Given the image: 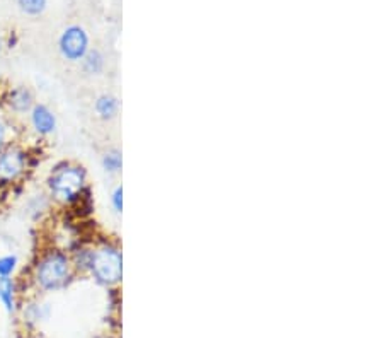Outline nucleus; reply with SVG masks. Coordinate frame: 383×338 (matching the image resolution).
Here are the masks:
<instances>
[{"label":"nucleus","mask_w":383,"mask_h":338,"mask_svg":"<svg viewBox=\"0 0 383 338\" xmlns=\"http://www.w3.org/2000/svg\"><path fill=\"white\" fill-rule=\"evenodd\" d=\"M30 277L33 291L41 294L60 292L75 280L77 273L72 267L70 255L58 244L39 249L30 267Z\"/></svg>","instance_id":"f257e3e1"},{"label":"nucleus","mask_w":383,"mask_h":338,"mask_svg":"<svg viewBox=\"0 0 383 338\" xmlns=\"http://www.w3.org/2000/svg\"><path fill=\"white\" fill-rule=\"evenodd\" d=\"M100 168L108 175H119L121 169H123V154H121L119 149L111 147L104 151L100 156Z\"/></svg>","instance_id":"9b49d317"},{"label":"nucleus","mask_w":383,"mask_h":338,"mask_svg":"<svg viewBox=\"0 0 383 338\" xmlns=\"http://www.w3.org/2000/svg\"><path fill=\"white\" fill-rule=\"evenodd\" d=\"M19 268V256L11 253V255L0 256V277H14V273Z\"/></svg>","instance_id":"4468645a"},{"label":"nucleus","mask_w":383,"mask_h":338,"mask_svg":"<svg viewBox=\"0 0 383 338\" xmlns=\"http://www.w3.org/2000/svg\"><path fill=\"white\" fill-rule=\"evenodd\" d=\"M89 184V173L86 166L75 161H58L53 164L46 178V192L51 202L62 207L72 208L86 193Z\"/></svg>","instance_id":"f03ea898"},{"label":"nucleus","mask_w":383,"mask_h":338,"mask_svg":"<svg viewBox=\"0 0 383 338\" xmlns=\"http://www.w3.org/2000/svg\"><path fill=\"white\" fill-rule=\"evenodd\" d=\"M89 275L104 289L118 287L123 282V249L111 237L92 239V258Z\"/></svg>","instance_id":"7ed1b4c3"},{"label":"nucleus","mask_w":383,"mask_h":338,"mask_svg":"<svg viewBox=\"0 0 383 338\" xmlns=\"http://www.w3.org/2000/svg\"><path fill=\"white\" fill-rule=\"evenodd\" d=\"M27 122H30L31 132L38 139H50L51 135H55L56 128H58V120H56L55 111L44 103L34 104L33 110L27 115Z\"/></svg>","instance_id":"0eeeda50"},{"label":"nucleus","mask_w":383,"mask_h":338,"mask_svg":"<svg viewBox=\"0 0 383 338\" xmlns=\"http://www.w3.org/2000/svg\"><path fill=\"white\" fill-rule=\"evenodd\" d=\"M4 50H6V43H4V35L0 33V56H2Z\"/></svg>","instance_id":"a211bd4d"},{"label":"nucleus","mask_w":383,"mask_h":338,"mask_svg":"<svg viewBox=\"0 0 383 338\" xmlns=\"http://www.w3.org/2000/svg\"><path fill=\"white\" fill-rule=\"evenodd\" d=\"M60 56L68 63H80L92 48L91 35L82 24H68L58 36Z\"/></svg>","instance_id":"39448f33"},{"label":"nucleus","mask_w":383,"mask_h":338,"mask_svg":"<svg viewBox=\"0 0 383 338\" xmlns=\"http://www.w3.org/2000/svg\"><path fill=\"white\" fill-rule=\"evenodd\" d=\"M80 68L86 75H100L106 70V55L103 50L92 46L80 62Z\"/></svg>","instance_id":"9d476101"},{"label":"nucleus","mask_w":383,"mask_h":338,"mask_svg":"<svg viewBox=\"0 0 383 338\" xmlns=\"http://www.w3.org/2000/svg\"><path fill=\"white\" fill-rule=\"evenodd\" d=\"M15 4L27 18H39L48 9V0H15Z\"/></svg>","instance_id":"ddd939ff"},{"label":"nucleus","mask_w":383,"mask_h":338,"mask_svg":"<svg viewBox=\"0 0 383 338\" xmlns=\"http://www.w3.org/2000/svg\"><path fill=\"white\" fill-rule=\"evenodd\" d=\"M4 43H6V48L7 50H12V48H15L19 45V36L14 33V31H11V35L7 36H4Z\"/></svg>","instance_id":"f3484780"},{"label":"nucleus","mask_w":383,"mask_h":338,"mask_svg":"<svg viewBox=\"0 0 383 338\" xmlns=\"http://www.w3.org/2000/svg\"><path fill=\"white\" fill-rule=\"evenodd\" d=\"M94 111L98 118L103 120V122H112L119 113V99L115 94L104 92V94L96 98Z\"/></svg>","instance_id":"1a4fd4ad"},{"label":"nucleus","mask_w":383,"mask_h":338,"mask_svg":"<svg viewBox=\"0 0 383 338\" xmlns=\"http://www.w3.org/2000/svg\"><path fill=\"white\" fill-rule=\"evenodd\" d=\"M94 338H112L111 335H98V337H94Z\"/></svg>","instance_id":"6ab92c4d"},{"label":"nucleus","mask_w":383,"mask_h":338,"mask_svg":"<svg viewBox=\"0 0 383 338\" xmlns=\"http://www.w3.org/2000/svg\"><path fill=\"white\" fill-rule=\"evenodd\" d=\"M30 149L21 142L11 140L0 151V192L9 190L12 184L26 181L30 175Z\"/></svg>","instance_id":"20e7f679"},{"label":"nucleus","mask_w":383,"mask_h":338,"mask_svg":"<svg viewBox=\"0 0 383 338\" xmlns=\"http://www.w3.org/2000/svg\"><path fill=\"white\" fill-rule=\"evenodd\" d=\"M0 303H2L6 311L12 315L18 311L19 306V291L18 282L12 277H0Z\"/></svg>","instance_id":"6e6552de"},{"label":"nucleus","mask_w":383,"mask_h":338,"mask_svg":"<svg viewBox=\"0 0 383 338\" xmlns=\"http://www.w3.org/2000/svg\"><path fill=\"white\" fill-rule=\"evenodd\" d=\"M111 207L115 214H123V187L121 184L115 187V190L111 192Z\"/></svg>","instance_id":"dca6fc26"},{"label":"nucleus","mask_w":383,"mask_h":338,"mask_svg":"<svg viewBox=\"0 0 383 338\" xmlns=\"http://www.w3.org/2000/svg\"><path fill=\"white\" fill-rule=\"evenodd\" d=\"M2 104L12 116H27L36 103V94L27 86H12L2 94Z\"/></svg>","instance_id":"423d86ee"},{"label":"nucleus","mask_w":383,"mask_h":338,"mask_svg":"<svg viewBox=\"0 0 383 338\" xmlns=\"http://www.w3.org/2000/svg\"><path fill=\"white\" fill-rule=\"evenodd\" d=\"M50 315V308L48 304H43L39 299H31L24 304V318L26 321L36 323V321H41Z\"/></svg>","instance_id":"f8f14e48"},{"label":"nucleus","mask_w":383,"mask_h":338,"mask_svg":"<svg viewBox=\"0 0 383 338\" xmlns=\"http://www.w3.org/2000/svg\"><path fill=\"white\" fill-rule=\"evenodd\" d=\"M12 140V125L9 120L0 116V151Z\"/></svg>","instance_id":"2eb2a0df"}]
</instances>
